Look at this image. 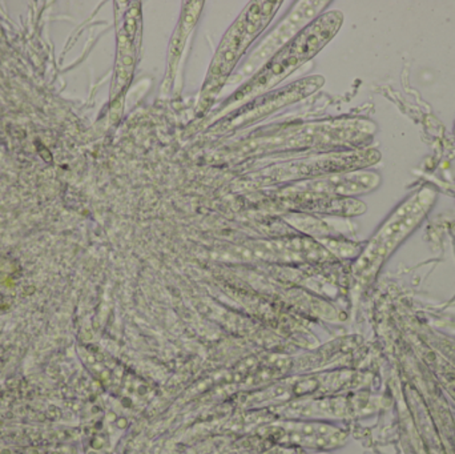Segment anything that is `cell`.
I'll return each instance as SVG.
<instances>
[{"label": "cell", "mask_w": 455, "mask_h": 454, "mask_svg": "<svg viewBox=\"0 0 455 454\" xmlns=\"http://www.w3.org/2000/svg\"><path fill=\"white\" fill-rule=\"evenodd\" d=\"M143 40V12L141 3H127L123 13L119 34V58H117V84L125 90L133 76L136 64L140 59Z\"/></svg>", "instance_id": "9"}, {"label": "cell", "mask_w": 455, "mask_h": 454, "mask_svg": "<svg viewBox=\"0 0 455 454\" xmlns=\"http://www.w3.org/2000/svg\"><path fill=\"white\" fill-rule=\"evenodd\" d=\"M438 375H440V378L443 380L445 388L448 389L449 394L455 400V370L448 367H443V370H438Z\"/></svg>", "instance_id": "11"}, {"label": "cell", "mask_w": 455, "mask_h": 454, "mask_svg": "<svg viewBox=\"0 0 455 454\" xmlns=\"http://www.w3.org/2000/svg\"><path fill=\"white\" fill-rule=\"evenodd\" d=\"M435 200V192L422 188L403 203L381 227L355 266L358 276H369L395 252V248L427 218Z\"/></svg>", "instance_id": "5"}, {"label": "cell", "mask_w": 455, "mask_h": 454, "mask_svg": "<svg viewBox=\"0 0 455 454\" xmlns=\"http://www.w3.org/2000/svg\"><path fill=\"white\" fill-rule=\"evenodd\" d=\"M379 176L373 172L339 173V175L323 176L310 180L296 181L286 186L280 192L283 199L304 200L315 199H350L355 195L366 194L379 187Z\"/></svg>", "instance_id": "8"}, {"label": "cell", "mask_w": 455, "mask_h": 454, "mask_svg": "<svg viewBox=\"0 0 455 454\" xmlns=\"http://www.w3.org/2000/svg\"><path fill=\"white\" fill-rule=\"evenodd\" d=\"M203 7H204V2H187L183 4L180 19L173 31L170 48H168L167 74H165L164 85H163L165 90H170L171 85L175 82L184 50H186L187 40L196 27Z\"/></svg>", "instance_id": "10"}, {"label": "cell", "mask_w": 455, "mask_h": 454, "mask_svg": "<svg viewBox=\"0 0 455 454\" xmlns=\"http://www.w3.org/2000/svg\"><path fill=\"white\" fill-rule=\"evenodd\" d=\"M379 160H381V154L376 149H355V151L307 156L269 165L259 172L251 173L248 178H251V184H259V186L291 184L323 178V176L355 172V171L371 167Z\"/></svg>", "instance_id": "4"}, {"label": "cell", "mask_w": 455, "mask_h": 454, "mask_svg": "<svg viewBox=\"0 0 455 454\" xmlns=\"http://www.w3.org/2000/svg\"><path fill=\"white\" fill-rule=\"evenodd\" d=\"M323 83H325V80L323 76L315 75V76L296 80V82L283 85L278 90L262 93V95L251 99L243 106L238 107L228 116L213 123L216 125H212L208 131L216 133V135H226V133L233 132V131L251 127V125L257 124V123L267 119V116L275 114L280 109L312 95L323 87Z\"/></svg>", "instance_id": "7"}, {"label": "cell", "mask_w": 455, "mask_h": 454, "mask_svg": "<svg viewBox=\"0 0 455 454\" xmlns=\"http://www.w3.org/2000/svg\"><path fill=\"white\" fill-rule=\"evenodd\" d=\"M331 2H317V0L294 3L293 7L283 16V20L259 42L246 60L233 72L227 84L243 85V83L248 82L278 51L288 45L318 16L323 15V10Z\"/></svg>", "instance_id": "6"}, {"label": "cell", "mask_w": 455, "mask_h": 454, "mask_svg": "<svg viewBox=\"0 0 455 454\" xmlns=\"http://www.w3.org/2000/svg\"><path fill=\"white\" fill-rule=\"evenodd\" d=\"M373 123L365 120H339L331 123H310L283 132L267 133L261 138L241 143L232 157L275 154L283 151H336L361 148L373 140Z\"/></svg>", "instance_id": "2"}, {"label": "cell", "mask_w": 455, "mask_h": 454, "mask_svg": "<svg viewBox=\"0 0 455 454\" xmlns=\"http://www.w3.org/2000/svg\"><path fill=\"white\" fill-rule=\"evenodd\" d=\"M344 15L339 11H328L318 16L307 28L302 29L288 45L278 51L254 76L237 88L208 117V124H213L232 114L238 107L251 99L269 92L277 87L289 75L315 58L341 28Z\"/></svg>", "instance_id": "1"}, {"label": "cell", "mask_w": 455, "mask_h": 454, "mask_svg": "<svg viewBox=\"0 0 455 454\" xmlns=\"http://www.w3.org/2000/svg\"><path fill=\"white\" fill-rule=\"evenodd\" d=\"M281 5L283 2H251L241 11L238 18L224 34L213 56L200 91L196 116L202 117L210 112L216 96L237 69L238 63L249 47L269 26Z\"/></svg>", "instance_id": "3"}]
</instances>
